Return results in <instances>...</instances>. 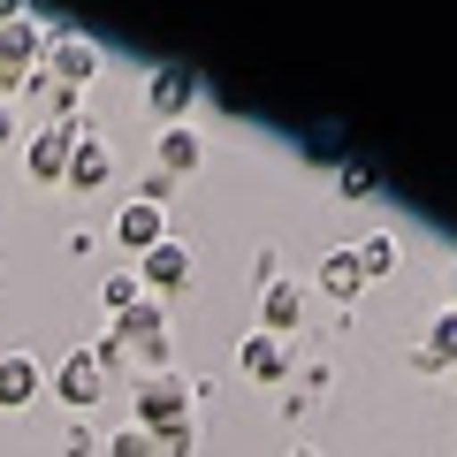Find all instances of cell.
Returning a JSON list of instances; mask_svg holds the SVG:
<instances>
[{"label":"cell","mask_w":457,"mask_h":457,"mask_svg":"<svg viewBox=\"0 0 457 457\" xmlns=\"http://www.w3.org/2000/svg\"><path fill=\"white\" fill-rule=\"evenodd\" d=\"M161 237H168V213H161V206H137V198H130V206L114 213V245L130 252V260H145Z\"/></svg>","instance_id":"obj_11"},{"label":"cell","mask_w":457,"mask_h":457,"mask_svg":"<svg viewBox=\"0 0 457 457\" xmlns=\"http://www.w3.org/2000/svg\"><path fill=\"white\" fill-rule=\"evenodd\" d=\"M38 69H46L54 84H69V92H84V84L107 69V54H99V38H84V31H54L46 54H38Z\"/></svg>","instance_id":"obj_2"},{"label":"cell","mask_w":457,"mask_h":457,"mask_svg":"<svg viewBox=\"0 0 457 457\" xmlns=\"http://www.w3.org/2000/svg\"><path fill=\"white\" fill-rule=\"evenodd\" d=\"M107 176H114V153L99 145L92 130H84L77 145H69V176H62V183H69V191H99V183H107Z\"/></svg>","instance_id":"obj_14"},{"label":"cell","mask_w":457,"mask_h":457,"mask_svg":"<svg viewBox=\"0 0 457 457\" xmlns=\"http://www.w3.org/2000/svg\"><path fill=\"white\" fill-rule=\"evenodd\" d=\"M312 290H320L328 305H351V297L366 290V275H359V252H351V245H336L320 267H312Z\"/></svg>","instance_id":"obj_12"},{"label":"cell","mask_w":457,"mask_h":457,"mask_svg":"<svg viewBox=\"0 0 457 457\" xmlns=\"http://www.w3.org/2000/svg\"><path fill=\"white\" fill-rule=\"evenodd\" d=\"M168 198H176V183H168V176H161V168H153V176H145V183H137V206H168Z\"/></svg>","instance_id":"obj_21"},{"label":"cell","mask_w":457,"mask_h":457,"mask_svg":"<svg viewBox=\"0 0 457 457\" xmlns=\"http://www.w3.org/2000/svg\"><path fill=\"white\" fill-rule=\"evenodd\" d=\"M38 54H46V31H38L31 16H8V23H0V99L23 92V84L38 77Z\"/></svg>","instance_id":"obj_3"},{"label":"cell","mask_w":457,"mask_h":457,"mask_svg":"<svg viewBox=\"0 0 457 457\" xmlns=\"http://www.w3.org/2000/svg\"><path fill=\"white\" fill-rule=\"evenodd\" d=\"M305 312H312V290L305 282H267V297H260V336H290V328H305Z\"/></svg>","instance_id":"obj_9"},{"label":"cell","mask_w":457,"mask_h":457,"mask_svg":"<svg viewBox=\"0 0 457 457\" xmlns=\"http://www.w3.org/2000/svg\"><path fill=\"white\" fill-rule=\"evenodd\" d=\"M450 290H457V260H450Z\"/></svg>","instance_id":"obj_26"},{"label":"cell","mask_w":457,"mask_h":457,"mask_svg":"<svg viewBox=\"0 0 457 457\" xmlns=\"http://www.w3.org/2000/svg\"><path fill=\"white\" fill-rule=\"evenodd\" d=\"M8 137H16V107H8V99H0V145H8Z\"/></svg>","instance_id":"obj_23"},{"label":"cell","mask_w":457,"mask_h":457,"mask_svg":"<svg viewBox=\"0 0 457 457\" xmlns=\"http://www.w3.org/2000/svg\"><path fill=\"white\" fill-rule=\"evenodd\" d=\"M351 252H359V275H366V282L396 275V237H389V228H374V237H359Z\"/></svg>","instance_id":"obj_16"},{"label":"cell","mask_w":457,"mask_h":457,"mask_svg":"<svg viewBox=\"0 0 457 457\" xmlns=\"http://www.w3.org/2000/svg\"><path fill=\"white\" fill-rule=\"evenodd\" d=\"M191 404H198V389L168 366V374H145L137 381V396H130V427H145V435H168V427H183L191 420Z\"/></svg>","instance_id":"obj_1"},{"label":"cell","mask_w":457,"mask_h":457,"mask_svg":"<svg viewBox=\"0 0 457 457\" xmlns=\"http://www.w3.org/2000/svg\"><path fill=\"white\" fill-rule=\"evenodd\" d=\"M282 457H320V450H305V442H297V450H282Z\"/></svg>","instance_id":"obj_25"},{"label":"cell","mask_w":457,"mask_h":457,"mask_svg":"<svg viewBox=\"0 0 457 457\" xmlns=\"http://www.w3.org/2000/svg\"><path fill=\"white\" fill-rule=\"evenodd\" d=\"M137 297H145V282H137V267H114V275H107V282H99V305H107V312H114V320H122V312H130V305H137Z\"/></svg>","instance_id":"obj_17"},{"label":"cell","mask_w":457,"mask_h":457,"mask_svg":"<svg viewBox=\"0 0 457 457\" xmlns=\"http://www.w3.org/2000/svg\"><path fill=\"white\" fill-rule=\"evenodd\" d=\"M381 183H374V168L366 161H343V176H336V198H351V206H359V198H374Z\"/></svg>","instance_id":"obj_18"},{"label":"cell","mask_w":457,"mask_h":457,"mask_svg":"<svg viewBox=\"0 0 457 457\" xmlns=\"http://www.w3.org/2000/svg\"><path fill=\"white\" fill-rule=\"evenodd\" d=\"M8 16H31V0H0V23H8Z\"/></svg>","instance_id":"obj_24"},{"label":"cell","mask_w":457,"mask_h":457,"mask_svg":"<svg viewBox=\"0 0 457 457\" xmlns=\"http://www.w3.org/2000/svg\"><path fill=\"white\" fill-rule=\"evenodd\" d=\"M153 442H161V457H191L198 450V427L183 420V427H168V435H153Z\"/></svg>","instance_id":"obj_20"},{"label":"cell","mask_w":457,"mask_h":457,"mask_svg":"<svg viewBox=\"0 0 457 457\" xmlns=\"http://www.w3.org/2000/svg\"><path fill=\"white\" fill-rule=\"evenodd\" d=\"M198 161H206V137H198L191 122H168V130L153 137V168H161L168 183H183V176H198Z\"/></svg>","instance_id":"obj_8"},{"label":"cell","mask_w":457,"mask_h":457,"mask_svg":"<svg viewBox=\"0 0 457 457\" xmlns=\"http://www.w3.org/2000/svg\"><path fill=\"white\" fill-rule=\"evenodd\" d=\"M107 457H161V442H153L145 427H114V435H107Z\"/></svg>","instance_id":"obj_19"},{"label":"cell","mask_w":457,"mask_h":457,"mask_svg":"<svg viewBox=\"0 0 457 457\" xmlns=\"http://www.w3.org/2000/svg\"><path fill=\"white\" fill-rule=\"evenodd\" d=\"M46 396V366L31 351H0V411H23Z\"/></svg>","instance_id":"obj_10"},{"label":"cell","mask_w":457,"mask_h":457,"mask_svg":"<svg viewBox=\"0 0 457 457\" xmlns=\"http://www.w3.org/2000/svg\"><path fill=\"white\" fill-rule=\"evenodd\" d=\"M62 457H92V435H84V427H69V435H62Z\"/></svg>","instance_id":"obj_22"},{"label":"cell","mask_w":457,"mask_h":457,"mask_svg":"<svg viewBox=\"0 0 457 457\" xmlns=\"http://www.w3.org/2000/svg\"><path fill=\"white\" fill-rule=\"evenodd\" d=\"M237 374H245V381H282V374H290L282 336H245V343H237Z\"/></svg>","instance_id":"obj_13"},{"label":"cell","mask_w":457,"mask_h":457,"mask_svg":"<svg viewBox=\"0 0 457 457\" xmlns=\"http://www.w3.org/2000/svg\"><path fill=\"white\" fill-rule=\"evenodd\" d=\"M84 137V122H38L31 137H23V168H31L38 183H62L69 176V145Z\"/></svg>","instance_id":"obj_6"},{"label":"cell","mask_w":457,"mask_h":457,"mask_svg":"<svg viewBox=\"0 0 457 457\" xmlns=\"http://www.w3.org/2000/svg\"><path fill=\"white\" fill-rule=\"evenodd\" d=\"M191 275H198V260H191V245H183V237H161V245L137 260L145 297H176V290H191Z\"/></svg>","instance_id":"obj_5"},{"label":"cell","mask_w":457,"mask_h":457,"mask_svg":"<svg viewBox=\"0 0 457 457\" xmlns=\"http://www.w3.org/2000/svg\"><path fill=\"white\" fill-rule=\"evenodd\" d=\"M427 359H435V374H457V305H442L435 320H427Z\"/></svg>","instance_id":"obj_15"},{"label":"cell","mask_w":457,"mask_h":457,"mask_svg":"<svg viewBox=\"0 0 457 457\" xmlns=\"http://www.w3.org/2000/svg\"><path fill=\"white\" fill-rule=\"evenodd\" d=\"M191 99H198V77H191V69H183V62H161V69H153V77H145V107L161 114V130H168V122H183V114H191Z\"/></svg>","instance_id":"obj_7"},{"label":"cell","mask_w":457,"mask_h":457,"mask_svg":"<svg viewBox=\"0 0 457 457\" xmlns=\"http://www.w3.org/2000/svg\"><path fill=\"white\" fill-rule=\"evenodd\" d=\"M46 389L62 396V411H92L99 396H107V366H99L92 351H69L62 366H46Z\"/></svg>","instance_id":"obj_4"}]
</instances>
